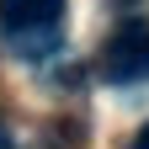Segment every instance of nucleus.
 <instances>
[{"instance_id":"3","label":"nucleus","mask_w":149,"mask_h":149,"mask_svg":"<svg viewBox=\"0 0 149 149\" xmlns=\"http://www.w3.org/2000/svg\"><path fill=\"white\" fill-rule=\"evenodd\" d=\"M133 149H149V128H144V133H139V139H133Z\"/></svg>"},{"instance_id":"1","label":"nucleus","mask_w":149,"mask_h":149,"mask_svg":"<svg viewBox=\"0 0 149 149\" xmlns=\"http://www.w3.org/2000/svg\"><path fill=\"white\" fill-rule=\"evenodd\" d=\"M69 32V0H0V37L16 59L43 64L64 48Z\"/></svg>"},{"instance_id":"2","label":"nucleus","mask_w":149,"mask_h":149,"mask_svg":"<svg viewBox=\"0 0 149 149\" xmlns=\"http://www.w3.org/2000/svg\"><path fill=\"white\" fill-rule=\"evenodd\" d=\"M96 69H101V80H112V85L149 80V22H123L117 32L107 37Z\"/></svg>"}]
</instances>
